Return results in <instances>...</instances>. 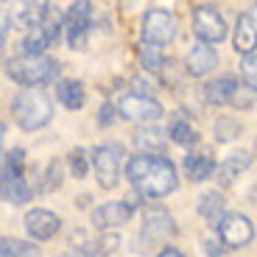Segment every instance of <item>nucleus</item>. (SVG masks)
I'll return each mask as SVG.
<instances>
[{
	"label": "nucleus",
	"instance_id": "f257e3e1",
	"mask_svg": "<svg viewBox=\"0 0 257 257\" xmlns=\"http://www.w3.org/2000/svg\"><path fill=\"white\" fill-rule=\"evenodd\" d=\"M126 179L135 185L143 199H165L176 190V168L165 154H140L128 157Z\"/></svg>",
	"mask_w": 257,
	"mask_h": 257
},
{
	"label": "nucleus",
	"instance_id": "f03ea898",
	"mask_svg": "<svg viewBox=\"0 0 257 257\" xmlns=\"http://www.w3.org/2000/svg\"><path fill=\"white\" fill-rule=\"evenodd\" d=\"M12 115L23 132H37V128L48 126L53 117V103L45 92L39 90H23L14 95L12 101Z\"/></svg>",
	"mask_w": 257,
	"mask_h": 257
},
{
	"label": "nucleus",
	"instance_id": "7ed1b4c3",
	"mask_svg": "<svg viewBox=\"0 0 257 257\" xmlns=\"http://www.w3.org/2000/svg\"><path fill=\"white\" fill-rule=\"evenodd\" d=\"M59 64L53 59L45 56H31V53H23L17 59H9L6 62V76L12 81L23 84V87H39V84L53 81Z\"/></svg>",
	"mask_w": 257,
	"mask_h": 257
},
{
	"label": "nucleus",
	"instance_id": "20e7f679",
	"mask_svg": "<svg viewBox=\"0 0 257 257\" xmlns=\"http://www.w3.org/2000/svg\"><path fill=\"white\" fill-rule=\"evenodd\" d=\"M3 201L26 204L31 201V187L26 182V151L12 148L3 160Z\"/></svg>",
	"mask_w": 257,
	"mask_h": 257
},
{
	"label": "nucleus",
	"instance_id": "39448f33",
	"mask_svg": "<svg viewBox=\"0 0 257 257\" xmlns=\"http://www.w3.org/2000/svg\"><path fill=\"white\" fill-rule=\"evenodd\" d=\"M64 31V17L56 9H48V14L39 20L37 26L28 28L26 39H23V53H31V56H42L51 45H56L59 34Z\"/></svg>",
	"mask_w": 257,
	"mask_h": 257
},
{
	"label": "nucleus",
	"instance_id": "423d86ee",
	"mask_svg": "<svg viewBox=\"0 0 257 257\" xmlns=\"http://www.w3.org/2000/svg\"><path fill=\"white\" fill-rule=\"evenodd\" d=\"M126 157L120 143H103L92 151V168H95L98 185L103 190H112L117 185V176H120V160Z\"/></svg>",
	"mask_w": 257,
	"mask_h": 257
},
{
	"label": "nucleus",
	"instance_id": "0eeeda50",
	"mask_svg": "<svg viewBox=\"0 0 257 257\" xmlns=\"http://www.w3.org/2000/svg\"><path fill=\"white\" fill-rule=\"evenodd\" d=\"M143 42L151 48H162L168 45L171 39H174L176 34V20L171 12H165V9H151V12H146V17H143Z\"/></svg>",
	"mask_w": 257,
	"mask_h": 257
},
{
	"label": "nucleus",
	"instance_id": "6e6552de",
	"mask_svg": "<svg viewBox=\"0 0 257 257\" xmlns=\"http://www.w3.org/2000/svg\"><path fill=\"white\" fill-rule=\"evenodd\" d=\"M117 112H120L123 120H132V123H154L162 117L160 101L143 95V92H126V95H120Z\"/></svg>",
	"mask_w": 257,
	"mask_h": 257
},
{
	"label": "nucleus",
	"instance_id": "1a4fd4ad",
	"mask_svg": "<svg viewBox=\"0 0 257 257\" xmlns=\"http://www.w3.org/2000/svg\"><path fill=\"white\" fill-rule=\"evenodd\" d=\"M215 229H218V238L224 240L226 249H243L254 238V226L243 212H226Z\"/></svg>",
	"mask_w": 257,
	"mask_h": 257
},
{
	"label": "nucleus",
	"instance_id": "9d476101",
	"mask_svg": "<svg viewBox=\"0 0 257 257\" xmlns=\"http://www.w3.org/2000/svg\"><path fill=\"white\" fill-rule=\"evenodd\" d=\"M90 23H92V6L90 0H76L64 17V37H67V45L73 51L84 48L87 42V34H90Z\"/></svg>",
	"mask_w": 257,
	"mask_h": 257
},
{
	"label": "nucleus",
	"instance_id": "9b49d317",
	"mask_svg": "<svg viewBox=\"0 0 257 257\" xmlns=\"http://www.w3.org/2000/svg\"><path fill=\"white\" fill-rule=\"evenodd\" d=\"M193 34L201 39V42H221L226 37V23L218 14V9L212 6H196L193 9Z\"/></svg>",
	"mask_w": 257,
	"mask_h": 257
},
{
	"label": "nucleus",
	"instance_id": "f8f14e48",
	"mask_svg": "<svg viewBox=\"0 0 257 257\" xmlns=\"http://www.w3.org/2000/svg\"><path fill=\"white\" fill-rule=\"evenodd\" d=\"M176 235V224L165 210H148L143 215V238L146 243H165Z\"/></svg>",
	"mask_w": 257,
	"mask_h": 257
},
{
	"label": "nucleus",
	"instance_id": "ddd939ff",
	"mask_svg": "<svg viewBox=\"0 0 257 257\" xmlns=\"http://www.w3.org/2000/svg\"><path fill=\"white\" fill-rule=\"evenodd\" d=\"M132 210H135V207L128 204L126 199L123 201H106V204L92 210V224H95V229H115V226L126 224Z\"/></svg>",
	"mask_w": 257,
	"mask_h": 257
},
{
	"label": "nucleus",
	"instance_id": "4468645a",
	"mask_svg": "<svg viewBox=\"0 0 257 257\" xmlns=\"http://www.w3.org/2000/svg\"><path fill=\"white\" fill-rule=\"evenodd\" d=\"M59 226H62V221L51 210H31L26 215V229L34 240H51L59 232Z\"/></svg>",
	"mask_w": 257,
	"mask_h": 257
},
{
	"label": "nucleus",
	"instance_id": "2eb2a0df",
	"mask_svg": "<svg viewBox=\"0 0 257 257\" xmlns=\"http://www.w3.org/2000/svg\"><path fill=\"white\" fill-rule=\"evenodd\" d=\"M232 45L238 53H254L257 51V14L243 12L238 17V26H235V37H232Z\"/></svg>",
	"mask_w": 257,
	"mask_h": 257
},
{
	"label": "nucleus",
	"instance_id": "dca6fc26",
	"mask_svg": "<svg viewBox=\"0 0 257 257\" xmlns=\"http://www.w3.org/2000/svg\"><path fill=\"white\" fill-rule=\"evenodd\" d=\"M215 64H218V56H215L212 45H210V42H199V45H193L190 53H187L185 70L190 73V76L201 78V76H207V73L215 67Z\"/></svg>",
	"mask_w": 257,
	"mask_h": 257
},
{
	"label": "nucleus",
	"instance_id": "f3484780",
	"mask_svg": "<svg viewBox=\"0 0 257 257\" xmlns=\"http://www.w3.org/2000/svg\"><path fill=\"white\" fill-rule=\"evenodd\" d=\"M48 3L45 0H12V20L20 26H37L39 20L48 14Z\"/></svg>",
	"mask_w": 257,
	"mask_h": 257
},
{
	"label": "nucleus",
	"instance_id": "a211bd4d",
	"mask_svg": "<svg viewBox=\"0 0 257 257\" xmlns=\"http://www.w3.org/2000/svg\"><path fill=\"white\" fill-rule=\"evenodd\" d=\"M238 78L235 76H218L215 81H210L204 87V98L215 106H224V103H232L238 98Z\"/></svg>",
	"mask_w": 257,
	"mask_h": 257
},
{
	"label": "nucleus",
	"instance_id": "6ab92c4d",
	"mask_svg": "<svg viewBox=\"0 0 257 257\" xmlns=\"http://www.w3.org/2000/svg\"><path fill=\"white\" fill-rule=\"evenodd\" d=\"M249 165H251L249 151H235V154H229L224 162H221V168H218L221 185H229V182H235Z\"/></svg>",
	"mask_w": 257,
	"mask_h": 257
},
{
	"label": "nucleus",
	"instance_id": "aec40b11",
	"mask_svg": "<svg viewBox=\"0 0 257 257\" xmlns=\"http://www.w3.org/2000/svg\"><path fill=\"white\" fill-rule=\"evenodd\" d=\"M56 98L67 106V109H81L84 101H87L81 81H76V78H64V81H59L56 84Z\"/></svg>",
	"mask_w": 257,
	"mask_h": 257
},
{
	"label": "nucleus",
	"instance_id": "412c9836",
	"mask_svg": "<svg viewBox=\"0 0 257 257\" xmlns=\"http://www.w3.org/2000/svg\"><path fill=\"white\" fill-rule=\"evenodd\" d=\"M215 171V162L210 154H187L185 157V174L190 182H204L212 176Z\"/></svg>",
	"mask_w": 257,
	"mask_h": 257
},
{
	"label": "nucleus",
	"instance_id": "4be33fe9",
	"mask_svg": "<svg viewBox=\"0 0 257 257\" xmlns=\"http://www.w3.org/2000/svg\"><path fill=\"white\" fill-rule=\"evenodd\" d=\"M199 215L204 221L218 226V221L226 215V204H224V196L221 193H204L199 199Z\"/></svg>",
	"mask_w": 257,
	"mask_h": 257
},
{
	"label": "nucleus",
	"instance_id": "5701e85b",
	"mask_svg": "<svg viewBox=\"0 0 257 257\" xmlns=\"http://www.w3.org/2000/svg\"><path fill=\"white\" fill-rule=\"evenodd\" d=\"M168 135L171 140L179 143V146H193V143H199V135H196V128L187 123L185 115H174L171 117V126H168Z\"/></svg>",
	"mask_w": 257,
	"mask_h": 257
},
{
	"label": "nucleus",
	"instance_id": "b1692460",
	"mask_svg": "<svg viewBox=\"0 0 257 257\" xmlns=\"http://www.w3.org/2000/svg\"><path fill=\"white\" fill-rule=\"evenodd\" d=\"M135 143L146 154H162L165 151V137H162L160 128H140L135 135Z\"/></svg>",
	"mask_w": 257,
	"mask_h": 257
},
{
	"label": "nucleus",
	"instance_id": "393cba45",
	"mask_svg": "<svg viewBox=\"0 0 257 257\" xmlns=\"http://www.w3.org/2000/svg\"><path fill=\"white\" fill-rule=\"evenodd\" d=\"M0 257H37V246L17 238H3L0 240Z\"/></svg>",
	"mask_w": 257,
	"mask_h": 257
},
{
	"label": "nucleus",
	"instance_id": "a878e982",
	"mask_svg": "<svg viewBox=\"0 0 257 257\" xmlns=\"http://www.w3.org/2000/svg\"><path fill=\"white\" fill-rule=\"evenodd\" d=\"M240 120L238 117H232V115H224V117H218L215 120V137H218L221 143H226V140H235V137L240 135Z\"/></svg>",
	"mask_w": 257,
	"mask_h": 257
},
{
	"label": "nucleus",
	"instance_id": "bb28decb",
	"mask_svg": "<svg viewBox=\"0 0 257 257\" xmlns=\"http://www.w3.org/2000/svg\"><path fill=\"white\" fill-rule=\"evenodd\" d=\"M240 76H243L246 87L251 92H257V56L254 53H246L243 62H240Z\"/></svg>",
	"mask_w": 257,
	"mask_h": 257
},
{
	"label": "nucleus",
	"instance_id": "cd10ccee",
	"mask_svg": "<svg viewBox=\"0 0 257 257\" xmlns=\"http://www.w3.org/2000/svg\"><path fill=\"white\" fill-rule=\"evenodd\" d=\"M62 185V162L53 160L45 171V179H42V193H51V190H59Z\"/></svg>",
	"mask_w": 257,
	"mask_h": 257
},
{
	"label": "nucleus",
	"instance_id": "c85d7f7f",
	"mask_svg": "<svg viewBox=\"0 0 257 257\" xmlns=\"http://www.w3.org/2000/svg\"><path fill=\"white\" fill-rule=\"evenodd\" d=\"M70 171L76 179H84L87 176V171H90V165H87V154H84L81 148H76V151H70Z\"/></svg>",
	"mask_w": 257,
	"mask_h": 257
},
{
	"label": "nucleus",
	"instance_id": "c756f323",
	"mask_svg": "<svg viewBox=\"0 0 257 257\" xmlns=\"http://www.w3.org/2000/svg\"><path fill=\"white\" fill-rule=\"evenodd\" d=\"M157 51H160V48H151V45L143 48V67H148V70H160V67H162V56Z\"/></svg>",
	"mask_w": 257,
	"mask_h": 257
},
{
	"label": "nucleus",
	"instance_id": "7c9ffc66",
	"mask_svg": "<svg viewBox=\"0 0 257 257\" xmlns=\"http://www.w3.org/2000/svg\"><path fill=\"white\" fill-rule=\"evenodd\" d=\"M115 117H120L117 106H112V103H103V106H101V115H98V123H101V126H109Z\"/></svg>",
	"mask_w": 257,
	"mask_h": 257
},
{
	"label": "nucleus",
	"instance_id": "2f4dec72",
	"mask_svg": "<svg viewBox=\"0 0 257 257\" xmlns=\"http://www.w3.org/2000/svg\"><path fill=\"white\" fill-rule=\"evenodd\" d=\"M204 251L210 257H221L226 251V246H224V240H204Z\"/></svg>",
	"mask_w": 257,
	"mask_h": 257
},
{
	"label": "nucleus",
	"instance_id": "473e14b6",
	"mask_svg": "<svg viewBox=\"0 0 257 257\" xmlns=\"http://www.w3.org/2000/svg\"><path fill=\"white\" fill-rule=\"evenodd\" d=\"M157 257H185V254H182L179 249H174V246H165V249H162Z\"/></svg>",
	"mask_w": 257,
	"mask_h": 257
},
{
	"label": "nucleus",
	"instance_id": "72a5a7b5",
	"mask_svg": "<svg viewBox=\"0 0 257 257\" xmlns=\"http://www.w3.org/2000/svg\"><path fill=\"white\" fill-rule=\"evenodd\" d=\"M62 257H92V254H87V251H81V249H73V251H67V254H62Z\"/></svg>",
	"mask_w": 257,
	"mask_h": 257
},
{
	"label": "nucleus",
	"instance_id": "f704fd0d",
	"mask_svg": "<svg viewBox=\"0 0 257 257\" xmlns=\"http://www.w3.org/2000/svg\"><path fill=\"white\" fill-rule=\"evenodd\" d=\"M9 23H12L9 14H3V42H6V34H9Z\"/></svg>",
	"mask_w": 257,
	"mask_h": 257
},
{
	"label": "nucleus",
	"instance_id": "c9c22d12",
	"mask_svg": "<svg viewBox=\"0 0 257 257\" xmlns=\"http://www.w3.org/2000/svg\"><path fill=\"white\" fill-rule=\"evenodd\" d=\"M249 199H251V204H257V185L251 187V193H249Z\"/></svg>",
	"mask_w": 257,
	"mask_h": 257
},
{
	"label": "nucleus",
	"instance_id": "e433bc0d",
	"mask_svg": "<svg viewBox=\"0 0 257 257\" xmlns=\"http://www.w3.org/2000/svg\"><path fill=\"white\" fill-rule=\"evenodd\" d=\"M6 3H12V0H6Z\"/></svg>",
	"mask_w": 257,
	"mask_h": 257
}]
</instances>
